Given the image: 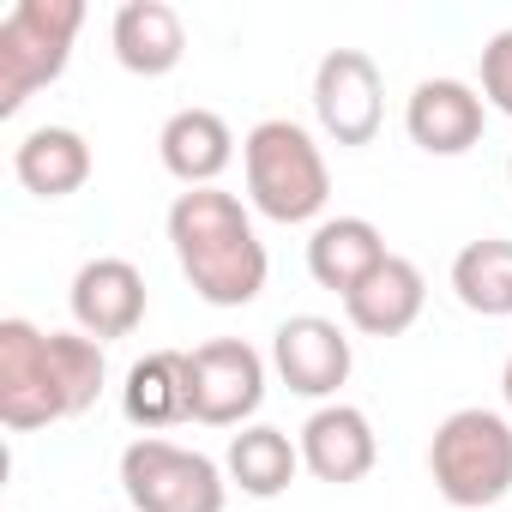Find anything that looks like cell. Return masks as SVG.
<instances>
[{
	"label": "cell",
	"mask_w": 512,
	"mask_h": 512,
	"mask_svg": "<svg viewBox=\"0 0 512 512\" xmlns=\"http://www.w3.org/2000/svg\"><path fill=\"white\" fill-rule=\"evenodd\" d=\"M109 386V356L85 332H43L31 320H0V422L13 434L85 416Z\"/></svg>",
	"instance_id": "1"
},
{
	"label": "cell",
	"mask_w": 512,
	"mask_h": 512,
	"mask_svg": "<svg viewBox=\"0 0 512 512\" xmlns=\"http://www.w3.org/2000/svg\"><path fill=\"white\" fill-rule=\"evenodd\" d=\"M169 247L175 266L211 308H247L266 296L272 253L253 229V211L223 187H187L169 205Z\"/></svg>",
	"instance_id": "2"
},
{
	"label": "cell",
	"mask_w": 512,
	"mask_h": 512,
	"mask_svg": "<svg viewBox=\"0 0 512 512\" xmlns=\"http://www.w3.org/2000/svg\"><path fill=\"white\" fill-rule=\"evenodd\" d=\"M241 169H247V205L260 217H272V223H314L326 211V199H332L326 151L290 115H272L260 127H247Z\"/></svg>",
	"instance_id": "3"
},
{
	"label": "cell",
	"mask_w": 512,
	"mask_h": 512,
	"mask_svg": "<svg viewBox=\"0 0 512 512\" xmlns=\"http://www.w3.org/2000/svg\"><path fill=\"white\" fill-rule=\"evenodd\" d=\"M428 476L440 500L464 512H500V500L512 494V416L482 404L452 410L428 440Z\"/></svg>",
	"instance_id": "4"
},
{
	"label": "cell",
	"mask_w": 512,
	"mask_h": 512,
	"mask_svg": "<svg viewBox=\"0 0 512 512\" xmlns=\"http://www.w3.org/2000/svg\"><path fill=\"white\" fill-rule=\"evenodd\" d=\"M85 31L79 0H19L0 19V115H19L43 85H55Z\"/></svg>",
	"instance_id": "5"
},
{
	"label": "cell",
	"mask_w": 512,
	"mask_h": 512,
	"mask_svg": "<svg viewBox=\"0 0 512 512\" xmlns=\"http://www.w3.org/2000/svg\"><path fill=\"white\" fill-rule=\"evenodd\" d=\"M121 488L133 500V512H223V500H229L223 464L193 446H175L163 434H139L121 452Z\"/></svg>",
	"instance_id": "6"
},
{
	"label": "cell",
	"mask_w": 512,
	"mask_h": 512,
	"mask_svg": "<svg viewBox=\"0 0 512 512\" xmlns=\"http://www.w3.org/2000/svg\"><path fill=\"white\" fill-rule=\"evenodd\" d=\"M314 121L332 145H374L386 127V79L368 49H332L314 67Z\"/></svg>",
	"instance_id": "7"
},
{
	"label": "cell",
	"mask_w": 512,
	"mask_h": 512,
	"mask_svg": "<svg viewBox=\"0 0 512 512\" xmlns=\"http://www.w3.org/2000/svg\"><path fill=\"white\" fill-rule=\"evenodd\" d=\"M193 368V422L205 428H241L266 404V356L247 338H211L187 350Z\"/></svg>",
	"instance_id": "8"
},
{
	"label": "cell",
	"mask_w": 512,
	"mask_h": 512,
	"mask_svg": "<svg viewBox=\"0 0 512 512\" xmlns=\"http://www.w3.org/2000/svg\"><path fill=\"white\" fill-rule=\"evenodd\" d=\"M272 368L296 398H338V386L356 368V344L326 314H290L272 332Z\"/></svg>",
	"instance_id": "9"
},
{
	"label": "cell",
	"mask_w": 512,
	"mask_h": 512,
	"mask_svg": "<svg viewBox=\"0 0 512 512\" xmlns=\"http://www.w3.org/2000/svg\"><path fill=\"white\" fill-rule=\"evenodd\" d=\"M67 308H73V326L97 344H115V338H133L145 326V272L121 253H97L73 272V290H67Z\"/></svg>",
	"instance_id": "10"
},
{
	"label": "cell",
	"mask_w": 512,
	"mask_h": 512,
	"mask_svg": "<svg viewBox=\"0 0 512 512\" xmlns=\"http://www.w3.org/2000/svg\"><path fill=\"white\" fill-rule=\"evenodd\" d=\"M482 127H488V103L464 79H422L404 103V133L428 157H464L470 145H482Z\"/></svg>",
	"instance_id": "11"
},
{
	"label": "cell",
	"mask_w": 512,
	"mask_h": 512,
	"mask_svg": "<svg viewBox=\"0 0 512 512\" xmlns=\"http://www.w3.org/2000/svg\"><path fill=\"white\" fill-rule=\"evenodd\" d=\"M296 446H302V470L320 476V482H332V488H350V482H362L380 464L374 422L356 404H320L302 422V440Z\"/></svg>",
	"instance_id": "12"
},
{
	"label": "cell",
	"mask_w": 512,
	"mask_h": 512,
	"mask_svg": "<svg viewBox=\"0 0 512 512\" xmlns=\"http://www.w3.org/2000/svg\"><path fill=\"white\" fill-rule=\"evenodd\" d=\"M428 308V278L416 260L404 253H386V260L344 296V320L368 338H404Z\"/></svg>",
	"instance_id": "13"
},
{
	"label": "cell",
	"mask_w": 512,
	"mask_h": 512,
	"mask_svg": "<svg viewBox=\"0 0 512 512\" xmlns=\"http://www.w3.org/2000/svg\"><path fill=\"white\" fill-rule=\"evenodd\" d=\"M109 43H115V61L133 79H163L187 55V25L169 0H127L109 19Z\"/></svg>",
	"instance_id": "14"
},
{
	"label": "cell",
	"mask_w": 512,
	"mask_h": 512,
	"mask_svg": "<svg viewBox=\"0 0 512 512\" xmlns=\"http://www.w3.org/2000/svg\"><path fill=\"white\" fill-rule=\"evenodd\" d=\"M121 416L145 434H163L175 422H193V368L187 350H151L127 368L121 386Z\"/></svg>",
	"instance_id": "15"
},
{
	"label": "cell",
	"mask_w": 512,
	"mask_h": 512,
	"mask_svg": "<svg viewBox=\"0 0 512 512\" xmlns=\"http://www.w3.org/2000/svg\"><path fill=\"white\" fill-rule=\"evenodd\" d=\"M386 253L392 247H386L380 223H368V217H320L314 235H308V278L320 290H332V296H350Z\"/></svg>",
	"instance_id": "16"
},
{
	"label": "cell",
	"mask_w": 512,
	"mask_h": 512,
	"mask_svg": "<svg viewBox=\"0 0 512 512\" xmlns=\"http://www.w3.org/2000/svg\"><path fill=\"white\" fill-rule=\"evenodd\" d=\"M157 157L181 187H217V175L235 163V133L217 109H175L157 133Z\"/></svg>",
	"instance_id": "17"
},
{
	"label": "cell",
	"mask_w": 512,
	"mask_h": 512,
	"mask_svg": "<svg viewBox=\"0 0 512 512\" xmlns=\"http://www.w3.org/2000/svg\"><path fill=\"white\" fill-rule=\"evenodd\" d=\"M97 157H91V139L79 127H31L19 145H13V175L25 193L37 199H67L91 181Z\"/></svg>",
	"instance_id": "18"
},
{
	"label": "cell",
	"mask_w": 512,
	"mask_h": 512,
	"mask_svg": "<svg viewBox=\"0 0 512 512\" xmlns=\"http://www.w3.org/2000/svg\"><path fill=\"white\" fill-rule=\"evenodd\" d=\"M296 470H302V446H296L284 428H272V422L241 428V434L229 440V452H223V476H229V488H241L247 500H278V494L296 482Z\"/></svg>",
	"instance_id": "19"
},
{
	"label": "cell",
	"mask_w": 512,
	"mask_h": 512,
	"mask_svg": "<svg viewBox=\"0 0 512 512\" xmlns=\"http://www.w3.org/2000/svg\"><path fill=\"white\" fill-rule=\"evenodd\" d=\"M452 296L482 320H512V241L506 235H482L458 247Z\"/></svg>",
	"instance_id": "20"
},
{
	"label": "cell",
	"mask_w": 512,
	"mask_h": 512,
	"mask_svg": "<svg viewBox=\"0 0 512 512\" xmlns=\"http://www.w3.org/2000/svg\"><path fill=\"white\" fill-rule=\"evenodd\" d=\"M482 103L488 109H500V115H512V31H494L488 43H482Z\"/></svg>",
	"instance_id": "21"
},
{
	"label": "cell",
	"mask_w": 512,
	"mask_h": 512,
	"mask_svg": "<svg viewBox=\"0 0 512 512\" xmlns=\"http://www.w3.org/2000/svg\"><path fill=\"white\" fill-rule=\"evenodd\" d=\"M500 392H506V410H512V350H506V368H500Z\"/></svg>",
	"instance_id": "22"
},
{
	"label": "cell",
	"mask_w": 512,
	"mask_h": 512,
	"mask_svg": "<svg viewBox=\"0 0 512 512\" xmlns=\"http://www.w3.org/2000/svg\"><path fill=\"white\" fill-rule=\"evenodd\" d=\"M506 181H512V157H506Z\"/></svg>",
	"instance_id": "23"
}]
</instances>
